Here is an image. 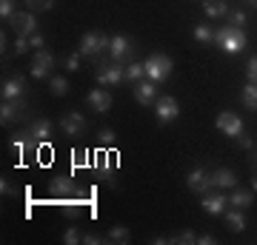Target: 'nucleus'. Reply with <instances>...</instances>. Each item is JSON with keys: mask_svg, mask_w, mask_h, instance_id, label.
Wrapping results in <instances>:
<instances>
[{"mask_svg": "<svg viewBox=\"0 0 257 245\" xmlns=\"http://www.w3.org/2000/svg\"><path fill=\"white\" fill-rule=\"evenodd\" d=\"M29 3V12H46L55 6V0H26Z\"/></svg>", "mask_w": 257, "mask_h": 245, "instance_id": "72a5a7b5", "label": "nucleus"}, {"mask_svg": "<svg viewBox=\"0 0 257 245\" xmlns=\"http://www.w3.org/2000/svg\"><path fill=\"white\" fill-rule=\"evenodd\" d=\"M155 114H157V123H160V126H169V123H175V120L180 117V103H177L172 94L157 97L155 100Z\"/></svg>", "mask_w": 257, "mask_h": 245, "instance_id": "20e7f679", "label": "nucleus"}, {"mask_svg": "<svg viewBox=\"0 0 257 245\" xmlns=\"http://www.w3.org/2000/svg\"><path fill=\"white\" fill-rule=\"evenodd\" d=\"M60 211H63V217L74 219L77 214H80V202H74V200H66V202H63V208H60Z\"/></svg>", "mask_w": 257, "mask_h": 245, "instance_id": "473e14b6", "label": "nucleus"}, {"mask_svg": "<svg viewBox=\"0 0 257 245\" xmlns=\"http://www.w3.org/2000/svg\"><path fill=\"white\" fill-rule=\"evenodd\" d=\"M109 55L114 57V60H128V57L135 55V43H132V37L126 35H117V37H111V43H109Z\"/></svg>", "mask_w": 257, "mask_h": 245, "instance_id": "1a4fd4ad", "label": "nucleus"}, {"mask_svg": "<svg viewBox=\"0 0 257 245\" xmlns=\"http://www.w3.org/2000/svg\"><path fill=\"white\" fill-rule=\"evenodd\" d=\"M169 242H177V245H192V242H197V234H194L192 228H189V231H180V234L169 236Z\"/></svg>", "mask_w": 257, "mask_h": 245, "instance_id": "cd10ccee", "label": "nucleus"}, {"mask_svg": "<svg viewBox=\"0 0 257 245\" xmlns=\"http://www.w3.org/2000/svg\"><path fill=\"white\" fill-rule=\"evenodd\" d=\"M194 40H197V43L211 46V43H214V32H211L206 23H197V26H194Z\"/></svg>", "mask_w": 257, "mask_h": 245, "instance_id": "393cba45", "label": "nucleus"}, {"mask_svg": "<svg viewBox=\"0 0 257 245\" xmlns=\"http://www.w3.org/2000/svg\"><path fill=\"white\" fill-rule=\"evenodd\" d=\"M135 100H138L140 106H149V103H155V100H157V89H155V83H152V80H140V83H135Z\"/></svg>", "mask_w": 257, "mask_h": 245, "instance_id": "2eb2a0df", "label": "nucleus"}, {"mask_svg": "<svg viewBox=\"0 0 257 245\" xmlns=\"http://www.w3.org/2000/svg\"><path fill=\"white\" fill-rule=\"evenodd\" d=\"M86 103H89V109H94L97 114H103V111L111 109V94L109 91H103V89H94V91L86 94Z\"/></svg>", "mask_w": 257, "mask_h": 245, "instance_id": "4468645a", "label": "nucleus"}, {"mask_svg": "<svg viewBox=\"0 0 257 245\" xmlns=\"http://www.w3.org/2000/svg\"><path fill=\"white\" fill-rule=\"evenodd\" d=\"M240 97H243V106H246V109L257 111V83H248Z\"/></svg>", "mask_w": 257, "mask_h": 245, "instance_id": "b1692460", "label": "nucleus"}, {"mask_svg": "<svg viewBox=\"0 0 257 245\" xmlns=\"http://www.w3.org/2000/svg\"><path fill=\"white\" fill-rule=\"evenodd\" d=\"M86 245H100V242H109V236H100V234H86L83 236Z\"/></svg>", "mask_w": 257, "mask_h": 245, "instance_id": "ea45409f", "label": "nucleus"}, {"mask_svg": "<svg viewBox=\"0 0 257 245\" xmlns=\"http://www.w3.org/2000/svg\"><path fill=\"white\" fill-rule=\"evenodd\" d=\"M9 23H12V29L18 32V37L37 35V20H35V15H32V12H26V15H15Z\"/></svg>", "mask_w": 257, "mask_h": 245, "instance_id": "9b49d317", "label": "nucleus"}, {"mask_svg": "<svg viewBox=\"0 0 257 245\" xmlns=\"http://www.w3.org/2000/svg\"><path fill=\"white\" fill-rule=\"evenodd\" d=\"M15 15H18V12H15V0H0V18L12 20Z\"/></svg>", "mask_w": 257, "mask_h": 245, "instance_id": "2f4dec72", "label": "nucleus"}, {"mask_svg": "<svg viewBox=\"0 0 257 245\" xmlns=\"http://www.w3.org/2000/svg\"><path fill=\"white\" fill-rule=\"evenodd\" d=\"M111 157L114 154H106V151H97V160H94V168H97V177H100L103 182H109L111 188L117 185V174H114V168H111Z\"/></svg>", "mask_w": 257, "mask_h": 245, "instance_id": "9d476101", "label": "nucleus"}, {"mask_svg": "<svg viewBox=\"0 0 257 245\" xmlns=\"http://www.w3.org/2000/svg\"><path fill=\"white\" fill-rule=\"evenodd\" d=\"M237 143H240V148H251V145H254V140H251V137H248L246 131H243V134L237 137Z\"/></svg>", "mask_w": 257, "mask_h": 245, "instance_id": "37998d69", "label": "nucleus"}, {"mask_svg": "<svg viewBox=\"0 0 257 245\" xmlns=\"http://www.w3.org/2000/svg\"><path fill=\"white\" fill-rule=\"evenodd\" d=\"M109 43H111V37H106V35H100V32H86V35L80 37V52L83 57H89V60H97V57L109 49Z\"/></svg>", "mask_w": 257, "mask_h": 245, "instance_id": "7ed1b4c3", "label": "nucleus"}, {"mask_svg": "<svg viewBox=\"0 0 257 245\" xmlns=\"http://www.w3.org/2000/svg\"><path fill=\"white\" fill-rule=\"evenodd\" d=\"M0 194H3V197H6V194H15V188H12V180H6V177L0 180Z\"/></svg>", "mask_w": 257, "mask_h": 245, "instance_id": "79ce46f5", "label": "nucleus"}, {"mask_svg": "<svg viewBox=\"0 0 257 245\" xmlns=\"http://www.w3.org/2000/svg\"><path fill=\"white\" fill-rule=\"evenodd\" d=\"M251 160H254V168H257V148H254V157H251Z\"/></svg>", "mask_w": 257, "mask_h": 245, "instance_id": "49530a36", "label": "nucleus"}, {"mask_svg": "<svg viewBox=\"0 0 257 245\" xmlns=\"http://www.w3.org/2000/svg\"><path fill=\"white\" fill-rule=\"evenodd\" d=\"M246 77H248V83H257V57H251V60H248Z\"/></svg>", "mask_w": 257, "mask_h": 245, "instance_id": "58836bf2", "label": "nucleus"}, {"mask_svg": "<svg viewBox=\"0 0 257 245\" xmlns=\"http://www.w3.org/2000/svg\"><path fill=\"white\" fill-rule=\"evenodd\" d=\"M186 182H189V191H194V194H209L211 185H214V180H211V171L209 168H192L189 171V177H186Z\"/></svg>", "mask_w": 257, "mask_h": 245, "instance_id": "423d86ee", "label": "nucleus"}, {"mask_svg": "<svg viewBox=\"0 0 257 245\" xmlns=\"http://www.w3.org/2000/svg\"><path fill=\"white\" fill-rule=\"evenodd\" d=\"M97 140H100L103 148H114V143H117V134H114L111 128H103V131H97Z\"/></svg>", "mask_w": 257, "mask_h": 245, "instance_id": "c756f323", "label": "nucleus"}, {"mask_svg": "<svg viewBox=\"0 0 257 245\" xmlns=\"http://www.w3.org/2000/svg\"><path fill=\"white\" fill-rule=\"evenodd\" d=\"M60 128H63V134L77 137V134L86 131V120H83V114H77V111H69V114H63V120H60Z\"/></svg>", "mask_w": 257, "mask_h": 245, "instance_id": "f8f14e48", "label": "nucleus"}, {"mask_svg": "<svg viewBox=\"0 0 257 245\" xmlns=\"http://www.w3.org/2000/svg\"><path fill=\"white\" fill-rule=\"evenodd\" d=\"M63 242L66 245H77V242H83V236H80V231L77 228H66V234H63Z\"/></svg>", "mask_w": 257, "mask_h": 245, "instance_id": "f704fd0d", "label": "nucleus"}, {"mask_svg": "<svg viewBox=\"0 0 257 245\" xmlns=\"http://www.w3.org/2000/svg\"><path fill=\"white\" fill-rule=\"evenodd\" d=\"M217 128H220L226 137H234V140H237V137L243 134V120H240L234 111H220V114H217Z\"/></svg>", "mask_w": 257, "mask_h": 245, "instance_id": "0eeeda50", "label": "nucleus"}, {"mask_svg": "<svg viewBox=\"0 0 257 245\" xmlns=\"http://www.w3.org/2000/svg\"><path fill=\"white\" fill-rule=\"evenodd\" d=\"M203 211H206V214H211V217H220L223 211L229 208V197H226V194H220V191H214V194H203Z\"/></svg>", "mask_w": 257, "mask_h": 245, "instance_id": "6e6552de", "label": "nucleus"}, {"mask_svg": "<svg viewBox=\"0 0 257 245\" xmlns=\"http://www.w3.org/2000/svg\"><path fill=\"white\" fill-rule=\"evenodd\" d=\"M32 43H29V37H18V43H15V55H26Z\"/></svg>", "mask_w": 257, "mask_h": 245, "instance_id": "4c0bfd02", "label": "nucleus"}, {"mask_svg": "<svg viewBox=\"0 0 257 245\" xmlns=\"http://www.w3.org/2000/svg\"><path fill=\"white\" fill-rule=\"evenodd\" d=\"M246 12H229V23H231V26H246Z\"/></svg>", "mask_w": 257, "mask_h": 245, "instance_id": "c9c22d12", "label": "nucleus"}, {"mask_svg": "<svg viewBox=\"0 0 257 245\" xmlns=\"http://www.w3.org/2000/svg\"><path fill=\"white\" fill-rule=\"evenodd\" d=\"M214 43L220 46L226 55H240L243 49L248 46V35L243 26H223L220 32H214Z\"/></svg>", "mask_w": 257, "mask_h": 245, "instance_id": "f257e3e1", "label": "nucleus"}, {"mask_svg": "<svg viewBox=\"0 0 257 245\" xmlns=\"http://www.w3.org/2000/svg\"><path fill=\"white\" fill-rule=\"evenodd\" d=\"M29 137H35V143H46L49 137H52V123L49 120H35L29 126Z\"/></svg>", "mask_w": 257, "mask_h": 245, "instance_id": "6ab92c4d", "label": "nucleus"}, {"mask_svg": "<svg viewBox=\"0 0 257 245\" xmlns=\"http://www.w3.org/2000/svg\"><path fill=\"white\" fill-rule=\"evenodd\" d=\"M94 77H97V86H106V89H114V86H120V83L126 80V69H123L120 63L100 66V69L94 72Z\"/></svg>", "mask_w": 257, "mask_h": 245, "instance_id": "39448f33", "label": "nucleus"}, {"mask_svg": "<svg viewBox=\"0 0 257 245\" xmlns=\"http://www.w3.org/2000/svg\"><path fill=\"white\" fill-rule=\"evenodd\" d=\"M3 100H23V94H26V83L23 77H9V80H3Z\"/></svg>", "mask_w": 257, "mask_h": 245, "instance_id": "ddd939ff", "label": "nucleus"}, {"mask_svg": "<svg viewBox=\"0 0 257 245\" xmlns=\"http://www.w3.org/2000/svg\"><path fill=\"white\" fill-rule=\"evenodd\" d=\"M126 80H128V83H140V80H146V69H143V63H132V66H126Z\"/></svg>", "mask_w": 257, "mask_h": 245, "instance_id": "a878e982", "label": "nucleus"}, {"mask_svg": "<svg viewBox=\"0 0 257 245\" xmlns=\"http://www.w3.org/2000/svg\"><path fill=\"white\" fill-rule=\"evenodd\" d=\"M211 180L217 188H234L237 185V174L231 171V168H217V171L211 174Z\"/></svg>", "mask_w": 257, "mask_h": 245, "instance_id": "412c9836", "label": "nucleus"}, {"mask_svg": "<svg viewBox=\"0 0 257 245\" xmlns=\"http://www.w3.org/2000/svg\"><path fill=\"white\" fill-rule=\"evenodd\" d=\"M29 74H32L35 80H49V77H52V69H46V66H37V63H32V69H29Z\"/></svg>", "mask_w": 257, "mask_h": 245, "instance_id": "7c9ffc66", "label": "nucleus"}, {"mask_svg": "<svg viewBox=\"0 0 257 245\" xmlns=\"http://www.w3.org/2000/svg\"><path fill=\"white\" fill-rule=\"evenodd\" d=\"M248 3H251V6H257V0H248Z\"/></svg>", "mask_w": 257, "mask_h": 245, "instance_id": "de8ad7c7", "label": "nucleus"}, {"mask_svg": "<svg viewBox=\"0 0 257 245\" xmlns=\"http://www.w3.org/2000/svg\"><path fill=\"white\" fill-rule=\"evenodd\" d=\"M23 109H26V100H3V106H0V123H3V126L12 123Z\"/></svg>", "mask_w": 257, "mask_h": 245, "instance_id": "f3484780", "label": "nucleus"}, {"mask_svg": "<svg viewBox=\"0 0 257 245\" xmlns=\"http://www.w3.org/2000/svg\"><path fill=\"white\" fill-rule=\"evenodd\" d=\"M49 188H52V197H63L66 200V197H72L74 194V180L72 177H55Z\"/></svg>", "mask_w": 257, "mask_h": 245, "instance_id": "a211bd4d", "label": "nucleus"}, {"mask_svg": "<svg viewBox=\"0 0 257 245\" xmlns=\"http://www.w3.org/2000/svg\"><path fill=\"white\" fill-rule=\"evenodd\" d=\"M109 242H128V228L126 225L109 228Z\"/></svg>", "mask_w": 257, "mask_h": 245, "instance_id": "c85d7f7f", "label": "nucleus"}, {"mask_svg": "<svg viewBox=\"0 0 257 245\" xmlns=\"http://www.w3.org/2000/svg\"><path fill=\"white\" fill-rule=\"evenodd\" d=\"M80 52H77V55H69L66 57V72H77V69H80Z\"/></svg>", "mask_w": 257, "mask_h": 245, "instance_id": "e433bc0d", "label": "nucleus"}, {"mask_svg": "<svg viewBox=\"0 0 257 245\" xmlns=\"http://www.w3.org/2000/svg\"><path fill=\"white\" fill-rule=\"evenodd\" d=\"M229 205L231 208H251V205H254V191H246V188H237V185H234V191H231L229 194Z\"/></svg>", "mask_w": 257, "mask_h": 245, "instance_id": "dca6fc26", "label": "nucleus"}, {"mask_svg": "<svg viewBox=\"0 0 257 245\" xmlns=\"http://www.w3.org/2000/svg\"><path fill=\"white\" fill-rule=\"evenodd\" d=\"M251 191H257V174H254V180H251Z\"/></svg>", "mask_w": 257, "mask_h": 245, "instance_id": "a18cd8bd", "label": "nucleus"}, {"mask_svg": "<svg viewBox=\"0 0 257 245\" xmlns=\"http://www.w3.org/2000/svg\"><path fill=\"white\" fill-rule=\"evenodd\" d=\"M223 217H226V225L231 231H246V214H243V208H226Z\"/></svg>", "mask_w": 257, "mask_h": 245, "instance_id": "aec40b11", "label": "nucleus"}, {"mask_svg": "<svg viewBox=\"0 0 257 245\" xmlns=\"http://www.w3.org/2000/svg\"><path fill=\"white\" fill-rule=\"evenodd\" d=\"M197 242H200V245H214L217 239H214L211 234H203V236H197Z\"/></svg>", "mask_w": 257, "mask_h": 245, "instance_id": "c03bdc74", "label": "nucleus"}, {"mask_svg": "<svg viewBox=\"0 0 257 245\" xmlns=\"http://www.w3.org/2000/svg\"><path fill=\"white\" fill-rule=\"evenodd\" d=\"M29 43H32V49L37 52V49H43V46H46V40H43L40 35H32V37H29Z\"/></svg>", "mask_w": 257, "mask_h": 245, "instance_id": "a19ab883", "label": "nucleus"}, {"mask_svg": "<svg viewBox=\"0 0 257 245\" xmlns=\"http://www.w3.org/2000/svg\"><path fill=\"white\" fill-rule=\"evenodd\" d=\"M203 12L209 18H226L229 15V6H226V0H203Z\"/></svg>", "mask_w": 257, "mask_h": 245, "instance_id": "4be33fe9", "label": "nucleus"}, {"mask_svg": "<svg viewBox=\"0 0 257 245\" xmlns=\"http://www.w3.org/2000/svg\"><path fill=\"white\" fill-rule=\"evenodd\" d=\"M143 69H146V80L163 83L166 77L172 74L175 63H172V57H166V55H149L146 60H143Z\"/></svg>", "mask_w": 257, "mask_h": 245, "instance_id": "f03ea898", "label": "nucleus"}, {"mask_svg": "<svg viewBox=\"0 0 257 245\" xmlns=\"http://www.w3.org/2000/svg\"><path fill=\"white\" fill-rule=\"evenodd\" d=\"M49 91H52V94H57V97L69 94V80H66V77H57V74H52V77H49Z\"/></svg>", "mask_w": 257, "mask_h": 245, "instance_id": "5701e85b", "label": "nucleus"}, {"mask_svg": "<svg viewBox=\"0 0 257 245\" xmlns=\"http://www.w3.org/2000/svg\"><path fill=\"white\" fill-rule=\"evenodd\" d=\"M32 63L46 66V69H55V55H52V52H46V49H37V52H35V60H32Z\"/></svg>", "mask_w": 257, "mask_h": 245, "instance_id": "bb28decb", "label": "nucleus"}]
</instances>
